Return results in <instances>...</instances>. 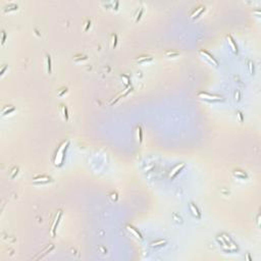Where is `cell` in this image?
<instances>
[{
  "mask_svg": "<svg viewBox=\"0 0 261 261\" xmlns=\"http://www.w3.org/2000/svg\"><path fill=\"white\" fill-rule=\"evenodd\" d=\"M237 113H238V116L240 117V120L243 122V114H242V112H241V111H238Z\"/></svg>",
  "mask_w": 261,
  "mask_h": 261,
  "instance_id": "29",
  "label": "cell"
},
{
  "mask_svg": "<svg viewBox=\"0 0 261 261\" xmlns=\"http://www.w3.org/2000/svg\"><path fill=\"white\" fill-rule=\"evenodd\" d=\"M127 229H128V230L130 231V233H132L136 238H138V239H140V240H142V235L139 233V230H137V229H135L133 225H130V224H128L127 225Z\"/></svg>",
  "mask_w": 261,
  "mask_h": 261,
  "instance_id": "9",
  "label": "cell"
},
{
  "mask_svg": "<svg viewBox=\"0 0 261 261\" xmlns=\"http://www.w3.org/2000/svg\"><path fill=\"white\" fill-rule=\"evenodd\" d=\"M199 54L201 57H203L205 60H207L210 64L215 65V66H218V61H217V60L215 59V57H213L208 51L204 50V49H201V50H199Z\"/></svg>",
  "mask_w": 261,
  "mask_h": 261,
  "instance_id": "4",
  "label": "cell"
},
{
  "mask_svg": "<svg viewBox=\"0 0 261 261\" xmlns=\"http://www.w3.org/2000/svg\"><path fill=\"white\" fill-rule=\"evenodd\" d=\"M7 69V66H6V65H4V66H3V69H1V71H0V75H3V72L5 71V69Z\"/></svg>",
  "mask_w": 261,
  "mask_h": 261,
  "instance_id": "31",
  "label": "cell"
},
{
  "mask_svg": "<svg viewBox=\"0 0 261 261\" xmlns=\"http://www.w3.org/2000/svg\"><path fill=\"white\" fill-rule=\"evenodd\" d=\"M186 166V163H184V162H181V163H178V164H177L173 168L171 169V171H170V173H169V178H175V177H177V173H180L183 169H184V167Z\"/></svg>",
  "mask_w": 261,
  "mask_h": 261,
  "instance_id": "5",
  "label": "cell"
},
{
  "mask_svg": "<svg viewBox=\"0 0 261 261\" xmlns=\"http://www.w3.org/2000/svg\"><path fill=\"white\" fill-rule=\"evenodd\" d=\"M65 93H67V88H62L61 91H59V92L57 93V95H58V96H62V95L65 94Z\"/></svg>",
  "mask_w": 261,
  "mask_h": 261,
  "instance_id": "25",
  "label": "cell"
},
{
  "mask_svg": "<svg viewBox=\"0 0 261 261\" xmlns=\"http://www.w3.org/2000/svg\"><path fill=\"white\" fill-rule=\"evenodd\" d=\"M46 64H47V71L48 74L51 72V57L48 53H46Z\"/></svg>",
  "mask_w": 261,
  "mask_h": 261,
  "instance_id": "17",
  "label": "cell"
},
{
  "mask_svg": "<svg viewBox=\"0 0 261 261\" xmlns=\"http://www.w3.org/2000/svg\"><path fill=\"white\" fill-rule=\"evenodd\" d=\"M233 175L235 177H239V178H242V180H245V178H248V175L246 173L245 171L243 170H240V169H236L233 171Z\"/></svg>",
  "mask_w": 261,
  "mask_h": 261,
  "instance_id": "11",
  "label": "cell"
},
{
  "mask_svg": "<svg viewBox=\"0 0 261 261\" xmlns=\"http://www.w3.org/2000/svg\"><path fill=\"white\" fill-rule=\"evenodd\" d=\"M60 106H61V110H62L63 117H64V119H65V120H67V119H69V111H67V108H66L65 105H63V104H61Z\"/></svg>",
  "mask_w": 261,
  "mask_h": 261,
  "instance_id": "19",
  "label": "cell"
},
{
  "mask_svg": "<svg viewBox=\"0 0 261 261\" xmlns=\"http://www.w3.org/2000/svg\"><path fill=\"white\" fill-rule=\"evenodd\" d=\"M90 27H91V21L89 20V21H87V23H86V27L84 28V31L87 32L88 30H89V28H90Z\"/></svg>",
  "mask_w": 261,
  "mask_h": 261,
  "instance_id": "26",
  "label": "cell"
},
{
  "mask_svg": "<svg viewBox=\"0 0 261 261\" xmlns=\"http://www.w3.org/2000/svg\"><path fill=\"white\" fill-rule=\"evenodd\" d=\"M49 182H52V178L49 176H45V175H42V176H37L33 178V183L34 184H47Z\"/></svg>",
  "mask_w": 261,
  "mask_h": 261,
  "instance_id": "6",
  "label": "cell"
},
{
  "mask_svg": "<svg viewBox=\"0 0 261 261\" xmlns=\"http://www.w3.org/2000/svg\"><path fill=\"white\" fill-rule=\"evenodd\" d=\"M164 54L167 56V57H177L180 55V53L177 52V51H172V50H167V51H165Z\"/></svg>",
  "mask_w": 261,
  "mask_h": 261,
  "instance_id": "18",
  "label": "cell"
},
{
  "mask_svg": "<svg viewBox=\"0 0 261 261\" xmlns=\"http://www.w3.org/2000/svg\"><path fill=\"white\" fill-rule=\"evenodd\" d=\"M142 13H143V8L140 7V11H138V13H137V16H136V23L140 21L141 16H142Z\"/></svg>",
  "mask_w": 261,
  "mask_h": 261,
  "instance_id": "24",
  "label": "cell"
},
{
  "mask_svg": "<svg viewBox=\"0 0 261 261\" xmlns=\"http://www.w3.org/2000/svg\"><path fill=\"white\" fill-rule=\"evenodd\" d=\"M253 62L251 61V60H249L248 61V67H249V71H250V74H254V66H253Z\"/></svg>",
  "mask_w": 261,
  "mask_h": 261,
  "instance_id": "23",
  "label": "cell"
},
{
  "mask_svg": "<svg viewBox=\"0 0 261 261\" xmlns=\"http://www.w3.org/2000/svg\"><path fill=\"white\" fill-rule=\"evenodd\" d=\"M16 110V108L13 107L12 105H8L7 107H5L3 110H2V115H6V114H9V113H11L12 111H14Z\"/></svg>",
  "mask_w": 261,
  "mask_h": 261,
  "instance_id": "16",
  "label": "cell"
},
{
  "mask_svg": "<svg viewBox=\"0 0 261 261\" xmlns=\"http://www.w3.org/2000/svg\"><path fill=\"white\" fill-rule=\"evenodd\" d=\"M111 198H112L113 200H117V194L114 193V192L111 193Z\"/></svg>",
  "mask_w": 261,
  "mask_h": 261,
  "instance_id": "27",
  "label": "cell"
},
{
  "mask_svg": "<svg viewBox=\"0 0 261 261\" xmlns=\"http://www.w3.org/2000/svg\"><path fill=\"white\" fill-rule=\"evenodd\" d=\"M88 57L86 55H82V54H79V55H76L74 57V60L75 61H81V60H87Z\"/></svg>",
  "mask_w": 261,
  "mask_h": 261,
  "instance_id": "20",
  "label": "cell"
},
{
  "mask_svg": "<svg viewBox=\"0 0 261 261\" xmlns=\"http://www.w3.org/2000/svg\"><path fill=\"white\" fill-rule=\"evenodd\" d=\"M5 37H6V35H5V32L2 31V44L5 42Z\"/></svg>",
  "mask_w": 261,
  "mask_h": 261,
  "instance_id": "28",
  "label": "cell"
},
{
  "mask_svg": "<svg viewBox=\"0 0 261 261\" xmlns=\"http://www.w3.org/2000/svg\"><path fill=\"white\" fill-rule=\"evenodd\" d=\"M226 39H228V41H229V43H230V47H231V49H233V51H234V53H238V46H237L235 40H234L233 37H231V35H228V36H226Z\"/></svg>",
  "mask_w": 261,
  "mask_h": 261,
  "instance_id": "10",
  "label": "cell"
},
{
  "mask_svg": "<svg viewBox=\"0 0 261 261\" xmlns=\"http://www.w3.org/2000/svg\"><path fill=\"white\" fill-rule=\"evenodd\" d=\"M204 10H205V6H204V5H199V6H198V7L196 8L192 13H191L190 17H191V18H197V17H198V16H199L200 14L204 11Z\"/></svg>",
  "mask_w": 261,
  "mask_h": 261,
  "instance_id": "7",
  "label": "cell"
},
{
  "mask_svg": "<svg viewBox=\"0 0 261 261\" xmlns=\"http://www.w3.org/2000/svg\"><path fill=\"white\" fill-rule=\"evenodd\" d=\"M18 9V5L16 3H10L7 6L4 7V11H12V10H17Z\"/></svg>",
  "mask_w": 261,
  "mask_h": 261,
  "instance_id": "15",
  "label": "cell"
},
{
  "mask_svg": "<svg viewBox=\"0 0 261 261\" xmlns=\"http://www.w3.org/2000/svg\"><path fill=\"white\" fill-rule=\"evenodd\" d=\"M61 216H62V210L61 209H59V210H57L56 215H55V217H54V219H53V223L51 224V236H52L53 238L56 236L57 226H58V224H59V221H60Z\"/></svg>",
  "mask_w": 261,
  "mask_h": 261,
  "instance_id": "3",
  "label": "cell"
},
{
  "mask_svg": "<svg viewBox=\"0 0 261 261\" xmlns=\"http://www.w3.org/2000/svg\"><path fill=\"white\" fill-rule=\"evenodd\" d=\"M189 206H190V210H191L192 214L194 215V216H196V217L200 218V217H201V213H200L199 208L196 206V204H195V203H193V202H191V203L189 204Z\"/></svg>",
  "mask_w": 261,
  "mask_h": 261,
  "instance_id": "8",
  "label": "cell"
},
{
  "mask_svg": "<svg viewBox=\"0 0 261 261\" xmlns=\"http://www.w3.org/2000/svg\"><path fill=\"white\" fill-rule=\"evenodd\" d=\"M53 249H54L53 245H49L48 247L45 248V250H44V251H42V252L40 253V255H39L38 257H35V259H40V258H42V257H43V256H45L46 254H48L49 252H51Z\"/></svg>",
  "mask_w": 261,
  "mask_h": 261,
  "instance_id": "13",
  "label": "cell"
},
{
  "mask_svg": "<svg viewBox=\"0 0 261 261\" xmlns=\"http://www.w3.org/2000/svg\"><path fill=\"white\" fill-rule=\"evenodd\" d=\"M111 47L112 48H115L116 47V44H117V36L115 34H112L111 35Z\"/></svg>",
  "mask_w": 261,
  "mask_h": 261,
  "instance_id": "22",
  "label": "cell"
},
{
  "mask_svg": "<svg viewBox=\"0 0 261 261\" xmlns=\"http://www.w3.org/2000/svg\"><path fill=\"white\" fill-rule=\"evenodd\" d=\"M198 97L201 99L208 101V102H218V101H223V98L219 95H215V94H210L207 92H199L198 93Z\"/></svg>",
  "mask_w": 261,
  "mask_h": 261,
  "instance_id": "2",
  "label": "cell"
},
{
  "mask_svg": "<svg viewBox=\"0 0 261 261\" xmlns=\"http://www.w3.org/2000/svg\"><path fill=\"white\" fill-rule=\"evenodd\" d=\"M166 243H167V241L166 240H158V241H154L152 242L150 246L152 247V248H158V247H162V246L166 245Z\"/></svg>",
  "mask_w": 261,
  "mask_h": 261,
  "instance_id": "12",
  "label": "cell"
},
{
  "mask_svg": "<svg viewBox=\"0 0 261 261\" xmlns=\"http://www.w3.org/2000/svg\"><path fill=\"white\" fill-rule=\"evenodd\" d=\"M153 58L151 57V56H149V55H142V56H139L136 58V61L137 62H148V61H151Z\"/></svg>",
  "mask_w": 261,
  "mask_h": 261,
  "instance_id": "14",
  "label": "cell"
},
{
  "mask_svg": "<svg viewBox=\"0 0 261 261\" xmlns=\"http://www.w3.org/2000/svg\"><path fill=\"white\" fill-rule=\"evenodd\" d=\"M69 141H64L62 142L61 145L57 148L55 155H54V164L56 166H61L62 163H63V159H64V155H65V151L69 147Z\"/></svg>",
  "mask_w": 261,
  "mask_h": 261,
  "instance_id": "1",
  "label": "cell"
},
{
  "mask_svg": "<svg viewBox=\"0 0 261 261\" xmlns=\"http://www.w3.org/2000/svg\"><path fill=\"white\" fill-rule=\"evenodd\" d=\"M236 99L240 100V91H239V90L236 91Z\"/></svg>",
  "mask_w": 261,
  "mask_h": 261,
  "instance_id": "30",
  "label": "cell"
},
{
  "mask_svg": "<svg viewBox=\"0 0 261 261\" xmlns=\"http://www.w3.org/2000/svg\"><path fill=\"white\" fill-rule=\"evenodd\" d=\"M137 134H138V142L141 143L142 140H143V130L141 129V127H138L137 128Z\"/></svg>",
  "mask_w": 261,
  "mask_h": 261,
  "instance_id": "21",
  "label": "cell"
}]
</instances>
